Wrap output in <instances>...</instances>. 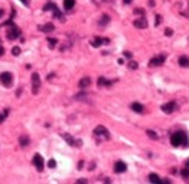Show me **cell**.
I'll list each match as a JSON object with an SVG mask.
<instances>
[{"label":"cell","mask_w":189,"mask_h":184,"mask_svg":"<svg viewBox=\"0 0 189 184\" xmlns=\"http://www.w3.org/2000/svg\"><path fill=\"white\" fill-rule=\"evenodd\" d=\"M171 144L175 147L178 146H184V147H189V140L185 132H176L171 136Z\"/></svg>","instance_id":"1"},{"label":"cell","mask_w":189,"mask_h":184,"mask_svg":"<svg viewBox=\"0 0 189 184\" xmlns=\"http://www.w3.org/2000/svg\"><path fill=\"white\" fill-rule=\"evenodd\" d=\"M94 135L95 137H98V139L101 140H108L110 137H111V135H110V132H108V129L105 126H103V125H98V126L94 129Z\"/></svg>","instance_id":"2"},{"label":"cell","mask_w":189,"mask_h":184,"mask_svg":"<svg viewBox=\"0 0 189 184\" xmlns=\"http://www.w3.org/2000/svg\"><path fill=\"white\" fill-rule=\"evenodd\" d=\"M40 85H41V81H40V75L37 72H34L31 75V92L34 95L38 94V91H40Z\"/></svg>","instance_id":"3"},{"label":"cell","mask_w":189,"mask_h":184,"mask_svg":"<svg viewBox=\"0 0 189 184\" xmlns=\"http://www.w3.org/2000/svg\"><path fill=\"white\" fill-rule=\"evenodd\" d=\"M165 60H166V55L165 54H159V55H156V57H154L149 61V67H159L162 65L165 62Z\"/></svg>","instance_id":"4"},{"label":"cell","mask_w":189,"mask_h":184,"mask_svg":"<svg viewBox=\"0 0 189 184\" xmlns=\"http://www.w3.org/2000/svg\"><path fill=\"white\" fill-rule=\"evenodd\" d=\"M0 82L4 86H10L13 84V75L10 72H2L0 74Z\"/></svg>","instance_id":"5"},{"label":"cell","mask_w":189,"mask_h":184,"mask_svg":"<svg viewBox=\"0 0 189 184\" xmlns=\"http://www.w3.org/2000/svg\"><path fill=\"white\" fill-rule=\"evenodd\" d=\"M33 163H34V166H36V168H37V172H43V168H44V160H43V157H41L38 153L34 154Z\"/></svg>","instance_id":"6"},{"label":"cell","mask_w":189,"mask_h":184,"mask_svg":"<svg viewBox=\"0 0 189 184\" xmlns=\"http://www.w3.org/2000/svg\"><path fill=\"white\" fill-rule=\"evenodd\" d=\"M61 136H63V139L66 140L68 144H71V146H74V147H80V146H81V140H74L70 135H68V133H63Z\"/></svg>","instance_id":"7"},{"label":"cell","mask_w":189,"mask_h":184,"mask_svg":"<svg viewBox=\"0 0 189 184\" xmlns=\"http://www.w3.org/2000/svg\"><path fill=\"white\" fill-rule=\"evenodd\" d=\"M175 109H176V103L175 102H168V103H165V105H162V110H164L165 113H172Z\"/></svg>","instance_id":"8"},{"label":"cell","mask_w":189,"mask_h":184,"mask_svg":"<svg viewBox=\"0 0 189 184\" xmlns=\"http://www.w3.org/2000/svg\"><path fill=\"white\" fill-rule=\"evenodd\" d=\"M90 85H91V78L90 77H84L78 81V86H80L81 89H85V88H88Z\"/></svg>","instance_id":"9"},{"label":"cell","mask_w":189,"mask_h":184,"mask_svg":"<svg viewBox=\"0 0 189 184\" xmlns=\"http://www.w3.org/2000/svg\"><path fill=\"white\" fill-rule=\"evenodd\" d=\"M20 34H21L20 30L17 29V27H13V29L7 33V38H9V40H16V38L20 36Z\"/></svg>","instance_id":"10"},{"label":"cell","mask_w":189,"mask_h":184,"mask_svg":"<svg viewBox=\"0 0 189 184\" xmlns=\"http://www.w3.org/2000/svg\"><path fill=\"white\" fill-rule=\"evenodd\" d=\"M134 26H135L136 29H147V27H148V21L145 20L144 17H141V19L134 21Z\"/></svg>","instance_id":"11"},{"label":"cell","mask_w":189,"mask_h":184,"mask_svg":"<svg viewBox=\"0 0 189 184\" xmlns=\"http://www.w3.org/2000/svg\"><path fill=\"white\" fill-rule=\"evenodd\" d=\"M38 30L43 31V33H51V31H54V24L53 23H45L44 26H40Z\"/></svg>","instance_id":"12"},{"label":"cell","mask_w":189,"mask_h":184,"mask_svg":"<svg viewBox=\"0 0 189 184\" xmlns=\"http://www.w3.org/2000/svg\"><path fill=\"white\" fill-rule=\"evenodd\" d=\"M114 170H115V173H124L127 170V164L124 163V161H117Z\"/></svg>","instance_id":"13"},{"label":"cell","mask_w":189,"mask_h":184,"mask_svg":"<svg viewBox=\"0 0 189 184\" xmlns=\"http://www.w3.org/2000/svg\"><path fill=\"white\" fill-rule=\"evenodd\" d=\"M97 84H98L100 88H103V86H111V85H112V82H111V81H108V79H105L104 77H100V78H98V81H97Z\"/></svg>","instance_id":"14"},{"label":"cell","mask_w":189,"mask_h":184,"mask_svg":"<svg viewBox=\"0 0 189 184\" xmlns=\"http://www.w3.org/2000/svg\"><path fill=\"white\" fill-rule=\"evenodd\" d=\"M108 43H110V40H108V38H95L94 41H93V45H94V47H100V45L101 44H108Z\"/></svg>","instance_id":"15"},{"label":"cell","mask_w":189,"mask_h":184,"mask_svg":"<svg viewBox=\"0 0 189 184\" xmlns=\"http://www.w3.org/2000/svg\"><path fill=\"white\" fill-rule=\"evenodd\" d=\"M131 108H132L134 112H136V113H142V112H144V106H142L141 103H138V102H134L131 105Z\"/></svg>","instance_id":"16"},{"label":"cell","mask_w":189,"mask_h":184,"mask_svg":"<svg viewBox=\"0 0 189 184\" xmlns=\"http://www.w3.org/2000/svg\"><path fill=\"white\" fill-rule=\"evenodd\" d=\"M179 65L181 67H189V58L186 57V55L179 57Z\"/></svg>","instance_id":"17"},{"label":"cell","mask_w":189,"mask_h":184,"mask_svg":"<svg viewBox=\"0 0 189 184\" xmlns=\"http://www.w3.org/2000/svg\"><path fill=\"white\" fill-rule=\"evenodd\" d=\"M19 142H20V146H23V147H26L27 144H30V139L27 137V136H20V139H19Z\"/></svg>","instance_id":"18"},{"label":"cell","mask_w":189,"mask_h":184,"mask_svg":"<svg viewBox=\"0 0 189 184\" xmlns=\"http://www.w3.org/2000/svg\"><path fill=\"white\" fill-rule=\"evenodd\" d=\"M75 4V0H64V7L66 10H71V9L74 7Z\"/></svg>","instance_id":"19"},{"label":"cell","mask_w":189,"mask_h":184,"mask_svg":"<svg viewBox=\"0 0 189 184\" xmlns=\"http://www.w3.org/2000/svg\"><path fill=\"white\" fill-rule=\"evenodd\" d=\"M108 23H110V16H108V14H104V16L101 17V20H100V24L105 26V24H108Z\"/></svg>","instance_id":"20"},{"label":"cell","mask_w":189,"mask_h":184,"mask_svg":"<svg viewBox=\"0 0 189 184\" xmlns=\"http://www.w3.org/2000/svg\"><path fill=\"white\" fill-rule=\"evenodd\" d=\"M149 181H151V183H161V179L158 177V174H154V173H152V174H149Z\"/></svg>","instance_id":"21"},{"label":"cell","mask_w":189,"mask_h":184,"mask_svg":"<svg viewBox=\"0 0 189 184\" xmlns=\"http://www.w3.org/2000/svg\"><path fill=\"white\" fill-rule=\"evenodd\" d=\"M54 9H57V6L54 3H49L44 6V12H49V10H54Z\"/></svg>","instance_id":"22"},{"label":"cell","mask_w":189,"mask_h":184,"mask_svg":"<svg viewBox=\"0 0 189 184\" xmlns=\"http://www.w3.org/2000/svg\"><path fill=\"white\" fill-rule=\"evenodd\" d=\"M181 174H182V177H184V179H189V167H186V166H185V168L181 172Z\"/></svg>","instance_id":"23"},{"label":"cell","mask_w":189,"mask_h":184,"mask_svg":"<svg viewBox=\"0 0 189 184\" xmlns=\"http://www.w3.org/2000/svg\"><path fill=\"white\" fill-rule=\"evenodd\" d=\"M147 135H148L149 137H151V139H154V140L158 139V135H156V133H155L154 130H147Z\"/></svg>","instance_id":"24"},{"label":"cell","mask_w":189,"mask_h":184,"mask_svg":"<svg viewBox=\"0 0 189 184\" xmlns=\"http://www.w3.org/2000/svg\"><path fill=\"white\" fill-rule=\"evenodd\" d=\"M128 67H129V70H136V68H138V62H136V61H131L129 64H128Z\"/></svg>","instance_id":"25"},{"label":"cell","mask_w":189,"mask_h":184,"mask_svg":"<svg viewBox=\"0 0 189 184\" xmlns=\"http://www.w3.org/2000/svg\"><path fill=\"white\" fill-rule=\"evenodd\" d=\"M12 53H13V55H20V48L19 47H13V50H12Z\"/></svg>","instance_id":"26"},{"label":"cell","mask_w":189,"mask_h":184,"mask_svg":"<svg viewBox=\"0 0 189 184\" xmlns=\"http://www.w3.org/2000/svg\"><path fill=\"white\" fill-rule=\"evenodd\" d=\"M49 43H50V48H54L56 44H57V40H54V38H49Z\"/></svg>","instance_id":"27"},{"label":"cell","mask_w":189,"mask_h":184,"mask_svg":"<svg viewBox=\"0 0 189 184\" xmlns=\"http://www.w3.org/2000/svg\"><path fill=\"white\" fill-rule=\"evenodd\" d=\"M7 115H9V109H6V110H4V113L0 116V123H2L4 119H6V116H7Z\"/></svg>","instance_id":"28"},{"label":"cell","mask_w":189,"mask_h":184,"mask_svg":"<svg viewBox=\"0 0 189 184\" xmlns=\"http://www.w3.org/2000/svg\"><path fill=\"white\" fill-rule=\"evenodd\" d=\"M49 167L50 168H54V167H56V160H54V159L49 160Z\"/></svg>","instance_id":"29"},{"label":"cell","mask_w":189,"mask_h":184,"mask_svg":"<svg viewBox=\"0 0 189 184\" xmlns=\"http://www.w3.org/2000/svg\"><path fill=\"white\" fill-rule=\"evenodd\" d=\"M161 21H162V17H161V16H156L155 17V26H159Z\"/></svg>","instance_id":"30"},{"label":"cell","mask_w":189,"mask_h":184,"mask_svg":"<svg viewBox=\"0 0 189 184\" xmlns=\"http://www.w3.org/2000/svg\"><path fill=\"white\" fill-rule=\"evenodd\" d=\"M172 34H173V31H172V30H171V29H166V30H165V36L171 37V36H172Z\"/></svg>","instance_id":"31"},{"label":"cell","mask_w":189,"mask_h":184,"mask_svg":"<svg viewBox=\"0 0 189 184\" xmlns=\"http://www.w3.org/2000/svg\"><path fill=\"white\" fill-rule=\"evenodd\" d=\"M134 13H135V14H144V10H142V9H135Z\"/></svg>","instance_id":"32"},{"label":"cell","mask_w":189,"mask_h":184,"mask_svg":"<svg viewBox=\"0 0 189 184\" xmlns=\"http://www.w3.org/2000/svg\"><path fill=\"white\" fill-rule=\"evenodd\" d=\"M124 55H125L127 58H131V57H132V54L129 53V51H125V53H124Z\"/></svg>","instance_id":"33"},{"label":"cell","mask_w":189,"mask_h":184,"mask_svg":"<svg viewBox=\"0 0 189 184\" xmlns=\"http://www.w3.org/2000/svg\"><path fill=\"white\" fill-rule=\"evenodd\" d=\"M3 54H4V48H3V47H2V45H0V57H2Z\"/></svg>","instance_id":"34"},{"label":"cell","mask_w":189,"mask_h":184,"mask_svg":"<svg viewBox=\"0 0 189 184\" xmlns=\"http://www.w3.org/2000/svg\"><path fill=\"white\" fill-rule=\"evenodd\" d=\"M20 2H23V3H24L26 6H29V0H20Z\"/></svg>","instance_id":"35"},{"label":"cell","mask_w":189,"mask_h":184,"mask_svg":"<svg viewBox=\"0 0 189 184\" xmlns=\"http://www.w3.org/2000/svg\"><path fill=\"white\" fill-rule=\"evenodd\" d=\"M132 0H124V4H129Z\"/></svg>","instance_id":"36"},{"label":"cell","mask_w":189,"mask_h":184,"mask_svg":"<svg viewBox=\"0 0 189 184\" xmlns=\"http://www.w3.org/2000/svg\"><path fill=\"white\" fill-rule=\"evenodd\" d=\"M77 183H87V180H84V179H81V180H78Z\"/></svg>","instance_id":"37"},{"label":"cell","mask_w":189,"mask_h":184,"mask_svg":"<svg viewBox=\"0 0 189 184\" xmlns=\"http://www.w3.org/2000/svg\"><path fill=\"white\" fill-rule=\"evenodd\" d=\"M3 16V10H2V9H0V17Z\"/></svg>","instance_id":"38"},{"label":"cell","mask_w":189,"mask_h":184,"mask_svg":"<svg viewBox=\"0 0 189 184\" xmlns=\"http://www.w3.org/2000/svg\"><path fill=\"white\" fill-rule=\"evenodd\" d=\"M188 166H189V159L186 160V167H188Z\"/></svg>","instance_id":"39"}]
</instances>
